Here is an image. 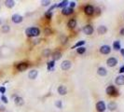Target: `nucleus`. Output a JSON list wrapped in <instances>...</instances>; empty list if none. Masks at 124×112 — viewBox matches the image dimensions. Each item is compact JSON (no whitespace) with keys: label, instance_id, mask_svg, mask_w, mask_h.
<instances>
[{"label":"nucleus","instance_id":"nucleus-6","mask_svg":"<svg viewBox=\"0 0 124 112\" xmlns=\"http://www.w3.org/2000/svg\"><path fill=\"white\" fill-rule=\"evenodd\" d=\"M106 64L109 67H114V66H116L118 64V59L115 58V57H110L106 61Z\"/></svg>","mask_w":124,"mask_h":112},{"label":"nucleus","instance_id":"nucleus-28","mask_svg":"<svg viewBox=\"0 0 124 112\" xmlns=\"http://www.w3.org/2000/svg\"><path fill=\"white\" fill-rule=\"evenodd\" d=\"M77 51H78V54H83V53H85V51H86V49L84 48V47H80V48H78Z\"/></svg>","mask_w":124,"mask_h":112},{"label":"nucleus","instance_id":"nucleus-7","mask_svg":"<svg viewBox=\"0 0 124 112\" xmlns=\"http://www.w3.org/2000/svg\"><path fill=\"white\" fill-rule=\"evenodd\" d=\"M106 94H107L108 95H116V94H118V92H117V90H116V87L113 86V85L108 86V87L106 88Z\"/></svg>","mask_w":124,"mask_h":112},{"label":"nucleus","instance_id":"nucleus-4","mask_svg":"<svg viewBox=\"0 0 124 112\" xmlns=\"http://www.w3.org/2000/svg\"><path fill=\"white\" fill-rule=\"evenodd\" d=\"M71 66H72V63L69 60H64L61 64V68H62V70H64V71L69 70L71 68Z\"/></svg>","mask_w":124,"mask_h":112},{"label":"nucleus","instance_id":"nucleus-5","mask_svg":"<svg viewBox=\"0 0 124 112\" xmlns=\"http://www.w3.org/2000/svg\"><path fill=\"white\" fill-rule=\"evenodd\" d=\"M84 12L89 15V16H92L94 14V8H93L92 5H87L85 8H84Z\"/></svg>","mask_w":124,"mask_h":112},{"label":"nucleus","instance_id":"nucleus-3","mask_svg":"<svg viewBox=\"0 0 124 112\" xmlns=\"http://www.w3.org/2000/svg\"><path fill=\"white\" fill-rule=\"evenodd\" d=\"M82 31H83V33H84L85 35L91 36V35L93 33V31H94V29H93V27L91 25V24H87V25H85V26L83 27Z\"/></svg>","mask_w":124,"mask_h":112},{"label":"nucleus","instance_id":"nucleus-10","mask_svg":"<svg viewBox=\"0 0 124 112\" xmlns=\"http://www.w3.org/2000/svg\"><path fill=\"white\" fill-rule=\"evenodd\" d=\"M28 66L29 65H28L27 63H20V64L17 65V69L20 72H23V71H25L28 68Z\"/></svg>","mask_w":124,"mask_h":112},{"label":"nucleus","instance_id":"nucleus-22","mask_svg":"<svg viewBox=\"0 0 124 112\" xmlns=\"http://www.w3.org/2000/svg\"><path fill=\"white\" fill-rule=\"evenodd\" d=\"M113 48L115 50H120L121 48H120V42L119 41V40H117V41H115L114 43H113Z\"/></svg>","mask_w":124,"mask_h":112},{"label":"nucleus","instance_id":"nucleus-31","mask_svg":"<svg viewBox=\"0 0 124 112\" xmlns=\"http://www.w3.org/2000/svg\"><path fill=\"white\" fill-rule=\"evenodd\" d=\"M45 17H46L47 19H50V18L52 17V12H49V11H47L46 13H45Z\"/></svg>","mask_w":124,"mask_h":112},{"label":"nucleus","instance_id":"nucleus-9","mask_svg":"<svg viewBox=\"0 0 124 112\" xmlns=\"http://www.w3.org/2000/svg\"><path fill=\"white\" fill-rule=\"evenodd\" d=\"M111 51V48L108 45H103L101 48H100V52L102 54H109Z\"/></svg>","mask_w":124,"mask_h":112},{"label":"nucleus","instance_id":"nucleus-27","mask_svg":"<svg viewBox=\"0 0 124 112\" xmlns=\"http://www.w3.org/2000/svg\"><path fill=\"white\" fill-rule=\"evenodd\" d=\"M9 25H3L2 26V32L3 33H9Z\"/></svg>","mask_w":124,"mask_h":112},{"label":"nucleus","instance_id":"nucleus-23","mask_svg":"<svg viewBox=\"0 0 124 112\" xmlns=\"http://www.w3.org/2000/svg\"><path fill=\"white\" fill-rule=\"evenodd\" d=\"M68 1L67 0H64V1H62L60 4H58L57 5V8H62V9H64V8H66V6L68 5Z\"/></svg>","mask_w":124,"mask_h":112},{"label":"nucleus","instance_id":"nucleus-19","mask_svg":"<svg viewBox=\"0 0 124 112\" xmlns=\"http://www.w3.org/2000/svg\"><path fill=\"white\" fill-rule=\"evenodd\" d=\"M61 58H62V53H61L60 51H56V52H54V53L52 54V59H53L54 62L60 60Z\"/></svg>","mask_w":124,"mask_h":112},{"label":"nucleus","instance_id":"nucleus-26","mask_svg":"<svg viewBox=\"0 0 124 112\" xmlns=\"http://www.w3.org/2000/svg\"><path fill=\"white\" fill-rule=\"evenodd\" d=\"M42 53H43V55H44L45 57H49V56L50 55V53H51V52H50V49H44V50H43V52H42Z\"/></svg>","mask_w":124,"mask_h":112},{"label":"nucleus","instance_id":"nucleus-40","mask_svg":"<svg viewBox=\"0 0 124 112\" xmlns=\"http://www.w3.org/2000/svg\"><path fill=\"white\" fill-rule=\"evenodd\" d=\"M0 23H1V21H0Z\"/></svg>","mask_w":124,"mask_h":112},{"label":"nucleus","instance_id":"nucleus-15","mask_svg":"<svg viewBox=\"0 0 124 112\" xmlns=\"http://www.w3.org/2000/svg\"><path fill=\"white\" fill-rule=\"evenodd\" d=\"M37 75H38L37 70H31V71L28 73V78H29L30 80H35V79H36Z\"/></svg>","mask_w":124,"mask_h":112},{"label":"nucleus","instance_id":"nucleus-11","mask_svg":"<svg viewBox=\"0 0 124 112\" xmlns=\"http://www.w3.org/2000/svg\"><path fill=\"white\" fill-rule=\"evenodd\" d=\"M115 82L117 85L119 86H121V85H124V75H120L116 78L115 80Z\"/></svg>","mask_w":124,"mask_h":112},{"label":"nucleus","instance_id":"nucleus-12","mask_svg":"<svg viewBox=\"0 0 124 112\" xmlns=\"http://www.w3.org/2000/svg\"><path fill=\"white\" fill-rule=\"evenodd\" d=\"M58 93H59V94H61V95H65V94H67V89H66V87L63 86V85H60V86L58 87Z\"/></svg>","mask_w":124,"mask_h":112},{"label":"nucleus","instance_id":"nucleus-38","mask_svg":"<svg viewBox=\"0 0 124 112\" xmlns=\"http://www.w3.org/2000/svg\"><path fill=\"white\" fill-rule=\"evenodd\" d=\"M120 35H121V36H124V27L120 29Z\"/></svg>","mask_w":124,"mask_h":112},{"label":"nucleus","instance_id":"nucleus-1","mask_svg":"<svg viewBox=\"0 0 124 112\" xmlns=\"http://www.w3.org/2000/svg\"><path fill=\"white\" fill-rule=\"evenodd\" d=\"M25 34L29 37H35L40 35V30L37 27H29L25 30Z\"/></svg>","mask_w":124,"mask_h":112},{"label":"nucleus","instance_id":"nucleus-17","mask_svg":"<svg viewBox=\"0 0 124 112\" xmlns=\"http://www.w3.org/2000/svg\"><path fill=\"white\" fill-rule=\"evenodd\" d=\"M97 73H98V75L99 76H102V77H105L106 74H107V71H106V69L105 68V67H99L98 68V70H97Z\"/></svg>","mask_w":124,"mask_h":112},{"label":"nucleus","instance_id":"nucleus-24","mask_svg":"<svg viewBox=\"0 0 124 112\" xmlns=\"http://www.w3.org/2000/svg\"><path fill=\"white\" fill-rule=\"evenodd\" d=\"M85 44V41L84 40H80V41H78V42H77L73 47L71 49H75V48H80V47H82L83 45Z\"/></svg>","mask_w":124,"mask_h":112},{"label":"nucleus","instance_id":"nucleus-29","mask_svg":"<svg viewBox=\"0 0 124 112\" xmlns=\"http://www.w3.org/2000/svg\"><path fill=\"white\" fill-rule=\"evenodd\" d=\"M55 106H56L58 108H60V109H61V108H62V101H61V100H58V101H56V102H55Z\"/></svg>","mask_w":124,"mask_h":112},{"label":"nucleus","instance_id":"nucleus-30","mask_svg":"<svg viewBox=\"0 0 124 112\" xmlns=\"http://www.w3.org/2000/svg\"><path fill=\"white\" fill-rule=\"evenodd\" d=\"M41 5L42 6H49V5H50V1H49V0H42L41 1Z\"/></svg>","mask_w":124,"mask_h":112},{"label":"nucleus","instance_id":"nucleus-18","mask_svg":"<svg viewBox=\"0 0 124 112\" xmlns=\"http://www.w3.org/2000/svg\"><path fill=\"white\" fill-rule=\"evenodd\" d=\"M14 103H15L16 106H22L24 104V101H23V99L22 97L17 96V97H15V99H14Z\"/></svg>","mask_w":124,"mask_h":112},{"label":"nucleus","instance_id":"nucleus-36","mask_svg":"<svg viewBox=\"0 0 124 112\" xmlns=\"http://www.w3.org/2000/svg\"><path fill=\"white\" fill-rule=\"evenodd\" d=\"M0 93L1 94H5L6 93V88L5 87H1L0 88Z\"/></svg>","mask_w":124,"mask_h":112},{"label":"nucleus","instance_id":"nucleus-25","mask_svg":"<svg viewBox=\"0 0 124 112\" xmlns=\"http://www.w3.org/2000/svg\"><path fill=\"white\" fill-rule=\"evenodd\" d=\"M54 65H55V62H54L53 60L50 61V62H49V63H48V70H49H49H53Z\"/></svg>","mask_w":124,"mask_h":112},{"label":"nucleus","instance_id":"nucleus-39","mask_svg":"<svg viewBox=\"0 0 124 112\" xmlns=\"http://www.w3.org/2000/svg\"><path fill=\"white\" fill-rule=\"evenodd\" d=\"M120 53L124 56V49H120Z\"/></svg>","mask_w":124,"mask_h":112},{"label":"nucleus","instance_id":"nucleus-21","mask_svg":"<svg viewBox=\"0 0 124 112\" xmlns=\"http://www.w3.org/2000/svg\"><path fill=\"white\" fill-rule=\"evenodd\" d=\"M107 108H108V109L110 111H114L117 108V104L115 102H110L108 104V106H107Z\"/></svg>","mask_w":124,"mask_h":112},{"label":"nucleus","instance_id":"nucleus-8","mask_svg":"<svg viewBox=\"0 0 124 112\" xmlns=\"http://www.w3.org/2000/svg\"><path fill=\"white\" fill-rule=\"evenodd\" d=\"M22 20H23V18H22V16H21L20 14H14L11 17V21L14 23H20V22H22Z\"/></svg>","mask_w":124,"mask_h":112},{"label":"nucleus","instance_id":"nucleus-33","mask_svg":"<svg viewBox=\"0 0 124 112\" xmlns=\"http://www.w3.org/2000/svg\"><path fill=\"white\" fill-rule=\"evenodd\" d=\"M1 100H2V101H3V103H5V104H7V103L9 102V101H8V98H7L5 95L1 96Z\"/></svg>","mask_w":124,"mask_h":112},{"label":"nucleus","instance_id":"nucleus-32","mask_svg":"<svg viewBox=\"0 0 124 112\" xmlns=\"http://www.w3.org/2000/svg\"><path fill=\"white\" fill-rule=\"evenodd\" d=\"M44 33L46 34L47 36H49V35H51V33H52V31L49 29V28H46L45 30H44Z\"/></svg>","mask_w":124,"mask_h":112},{"label":"nucleus","instance_id":"nucleus-2","mask_svg":"<svg viewBox=\"0 0 124 112\" xmlns=\"http://www.w3.org/2000/svg\"><path fill=\"white\" fill-rule=\"evenodd\" d=\"M106 104H105L104 101H99V102H97V104H96V110H97V111L104 112L106 110Z\"/></svg>","mask_w":124,"mask_h":112},{"label":"nucleus","instance_id":"nucleus-13","mask_svg":"<svg viewBox=\"0 0 124 112\" xmlns=\"http://www.w3.org/2000/svg\"><path fill=\"white\" fill-rule=\"evenodd\" d=\"M73 12H74V9H71V8H64L62 9V13L65 16H68V15L72 14Z\"/></svg>","mask_w":124,"mask_h":112},{"label":"nucleus","instance_id":"nucleus-14","mask_svg":"<svg viewBox=\"0 0 124 112\" xmlns=\"http://www.w3.org/2000/svg\"><path fill=\"white\" fill-rule=\"evenodd\" d=\"M67 26L70 28V29H74L76 26H77V21L75 19H71L68 21L67 22Z\"/></svg>","mask_w":124,"mask_h":112},{"label":"nucleus","instance_id":"nucleus-34","mask_svg":"<svg viewBox=\"0 0 124 112\" xmlns=\"http://www.w3.org/2000/svg\"><path fill=\"white\" fill-rule=\"evenodd\" d=\"M61 40H62V44H64V43H66V42H67V37H66V36H61Z\"/></svg>","mask_w":124,"mask_h":112},{"label":"nucleus","instance_id":"nucleus-37","mask_svg":"<svg viewBox=\"0 0 124 112\" xmlns=\"http://www.w3.org/2000/svg\"><path fill=\"white\" fill-rule=\"evenodd\" d=\"M119 72H120V73H124V65L120 67V71H119Z\"/></svg>","mask_w":124,"mask_h":112},{"label":"nucleus","instance_id":"nucleus-35","mask_svg":"<svg viewBox=\"0 0 124 112\" xmlns=\"http://www.w3.org/2000/svg\"><path fill=\"white\" fill-rule=\"evenodd\" d=\"M69 6H70L69 8H71V9H74V8H75V6H76V2H74V1H73V2H70Z\"/></svg>","mask_w":124,"mask_h":112},{"label":"nucleus","instance_id":"nucleus-20","mask_svg":"<svg viewBox=\"0 0 124 112\" xmlns=\"http://www.w3.org/2000/svg\"><path fill=\"white\" fill-rule=\"evenodd\" d=\"M14 5H15V2L12 1V0H7V1H5V6H6L7 8H9V9L13 8Z\"/></svg>","mask_w":124,"mask_h":112},{"label":"nucleus","instance_id":"nucleus-16","mask_svg":"<svg viewBox=\"0 0 124 112\" xmlns=\"http://www.w3.org/2000/svg\"><path fill=\"white\" fill-rule=\"evenodd\" d=\"M97 32H98V34H100V35H105L106 33L107 32V28L105 25H100L97 28Z\"/></svg>","mask_w":124,"mask_h":112}]
</instances>
